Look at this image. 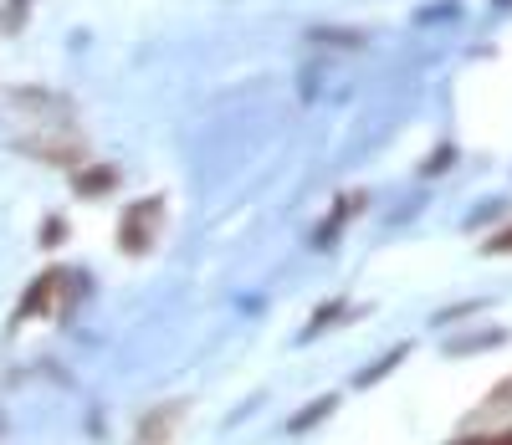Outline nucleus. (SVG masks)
Instances as JSON below:
<instances>
[{"label":"nucleus","mask_w":512,"mask_h":445,"mask_svg":"<svg viewBox=\"0 0 512 445\" xmlns=\"http://www.w3.org/2000/svg\"><path fill=\"white\" fill-rule=\"evenodd\" d=\"M159 215H164V200H159V195H154V200H139V205H128V210H123V226H118V246L134 251V256L149 251Z\"/></svg>","instance_id":"f257e3e1"},{"label":"nucleus","mask_w":512,"mask_h":445,"mask_svg":"<svg viewBox=\"0 0 512 445\" xmlns=\"http://www.w3.org/2000/svg\"><path fill=\"white\" fill-rule=\"evenodd\" d=\"M185 420V405H159L139 420V445H164L169 435H175V425Z\"/></svg>","instance_id":"f03ea898"},{"label":"nucleus","mask_w":512,"mask_h":445,"mask_svg":"<svg viewBox=\"0 0 512 445\" xmlns=\"http://www.w3.org/2000/svg\"><path fill=\"white\" fill-rule=\"evenodd\" d=\"M512 410V374L502 379V384H492L487 394H482V405H477V420H492V415H507Z\"/></svg>","instance_id":"7ed1b4c3"},{"label":"nucleus","mask_w":512,"mask_h":445,"mask_svg":"<svg viewBox=\"0 0 512 445\" xmlns=\"http://www.w3.org/2000/svg\"><path fill=\"white\" fill-rule=\"evenodd\" d=\"M113 180H118L113 169H93V174H77V190H82V195H98V190H108Z\"/></svg>","instance_id":"20e7f679"},{"label":"nucleus","mask_w":512,"mask_h":445,"mask_svg":"<svg viewBox=\"0 0 512 445\" xmlns=\"http://www.w3.org/2000/svg\"><path fill=\"white\" fill-rule=\"evenodd\" d=\"M333 405H338V399H333V394H328V399H313V410H303V415H297V420H292V430H308L313 420H323V415H333Z\"/></svg>","instance_id":"39448f33"},{"label":"nucleus","mask_w":512,"mask_h":445,"mask_svg":"<svg viewBox=\"0 0 512 445\" xmlns=\"http://www.w3.org/2000/svg\"><path fill=\"white\" fill-rule=\"evenodd\" d=\"M456 445H512V425H507V430H487V435H466V440H456Z\"/></svg>","instance_id":"423d86ee"},{"label":"nucleus","mask_w":512,"mask_h":445,"mask_svg":"<svg viewBox=\"0 0 512 445\" xmlns=\"http://www.w3.org/2000/svg\"><path fill=\"white\" fill-rule=\"evenodd\" d=\"M482 251H487V256H512V226H507L502 236H492V241H487Z\"/></svg>","instance_id":"0eeeda50"}]
</instances>
